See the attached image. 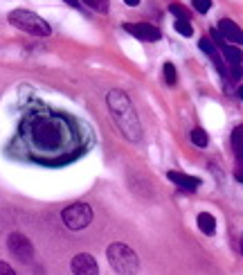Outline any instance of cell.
<instances>
[{"label": "cell", "mask_w": 243, "mask_h": 275, "mask_svg": "<svg viewBox=\"0 0 243 275\" xmlns=\"http://www.w3.org/2000/svg\"><path fill=\"white\" fill-rule=\"evenodd\" d=\"M106 257H108V264L115 271L117 275H138L140 271V257L138 253L128 248L126 244H111L108 250H106Z\"/></svg>", "instance_id": "cell-3"}, {"label": "cell", "mask_w": 243, "mask_h": 275, "mask_svg": "<svg viewBox=\"0 0 243 275\" xmlns=\"http://www.w3.org/2000/svg\"><path fill=\"white\" fill-rule=\"evenodd\" d=\"M7 248L11 250V255L16 259H21V262H32L34 259V246L32 242H29L27 237L23 235V232H11L9 237H7Z\"/></svg>", "instance_id": "cell-6"}, {"label": "cell", "mask_w": 243, "mask_h": 275, "mask_svg": "<svg viewBox=\"0 0 243 275\" xmlns=\"http://www.w3.org/2000/svg\"><path fill=\"white\" fill-rule=\"evenodd\" d=\"M196 221H198V228H200L203 235H214L216 232V219L212 217L210 212H200Z\"/></svg>", "instance_id": "cell-11"}, {"label": "cell", "mask_w": 243, "mask_h": 275, "mask_svg": "<svg viewBox=\"0 0 243 275\" xmlns=\"http://www.w3.org/2000/svg\"><path fill=\"white\" fill-rule=\"evenodd\" d=\"M237 180H241L243 183V172H237Z\"/></svg>", "instance_id": "cell-24"}, {"label": "cell", "mask_w": 243, "mask_h": 275, "mask_svg": "<svg viewBox=\"0 0 243 275\" xmlns=\"http://www.w3.org/2000/svg\"><path fill=\"white\" fill-rule=\"evenodd\" d=\"M189 138H192V142L196 147H207V142H210V138H207V133H205L203 129H194L192 133H189Z\"/></svg>", "instance_id": "cell-14"}, {"label": "cell", "mask_w": 243, "mask_h": 275, "mask_svg": "<svg viewBox=\"0 0 243 275\" xmlns=\"http://www.w3.org/2000/svg\"><path fill=\"white\" fill-rule=\"evenodd\" d=\"M239 97H241V101H243V86L239 88Z\"/></svg>", "instance_id": "cell-25"}, {"label": "cell", "mask_w": 243, "mask_h": 275, "mask_svg": "<svg viewBox=\"0 0 243 275\" xmlns=\"http://www.w3.org/2000/svg\"><path fill=\"white\" fill-rule=\"evenodd\" d=\"M106 104L111 108V115L115 120V124L120 126L122 135L131 142H138L142 138V126H140L138 113H135L126 93L124 90H111L106 95Z\"/></svg>", "instance_id": "cell-2"}, {"label": "cell", "mask_w": 243, "mask_h": 275, "mask_svg": "<svg viewBox=\"0 0 243 275\" xmlns=\"http://www.w3.org/2000/svg\"><path fill=\"white\" fill-rule=\"evenodd\" d=\"M128 34H133L135 39L140 41H146V43H155V41H160V29L151 25V23H126L124 25Z\"/></svg>", "instance_id": "cell-7"}, {"label": "cell", "mask_w": 243, "mask_h": 275, "mask_svg": "<svg viewBox=\"0 0 243 275\" xmlns=\"http://www.w3.org/2000/svg\"><path fill=\"white\" fill-rule=\"evenodd\" d=\"M232 147H234V156L243 165V126H237L232 131Z\"/></svg>", "instance_id": "cell-12"}, {"label": "cell", "mask_w": 243, "mask_h": 275, "mask_svg": "<svg viewBox=\"0 0 243 275\" xmlns=\"http://www.w3.org/2000/svg\"><path fill=\"white\" fill-rule=\"evenodd\" d=\"M83 5H88L90 9L99 11V14H108V0H83Z\"/></svg>", "instance_id": "cell-15"}, {"label": "cell", "mask_w": 243, "mask_h": 275, "mask_svg": "<svg viewBox=\"0 0 243 275\" xmlns=\"http://www.w3.org/2000/svg\"><path fill=\"white\" fill-rule=\"evenodd\" d=\"M63 2H68L70 7H74V9H81V5H79V0H63Z\"/></svg>", "instance_id": "cell-22"}, {"label": "cell", "mask_w": 243, "mask_h": 275, "mask_svg": "<svg viewBox=\"0 0 243 275\" xmlns=\"http://www.w3.org/2000/svg\"><path fill=\"white\" fill-rule=\"evenodd\" d=\"M219 34L223 36V41H230L234 45H243V29L234 21H230V18L219 21Z\"/></svg>", "instance_id": "cell-9"}, {"label": "cell", "mask_w": 243, "mask_h": 275, "mask_svg": "<svg viewBox=\"0 0 243 275\" xmlns=\"http://www.w3.org/2000/svg\"><path fill=\"white\" fill-rule=\"evenodd\" d=\"M198 45H200V50H203L205 54H210L212 59H216V56H219V54H216V45L212 43V41L207 39V36H203V39L198 41Z\"/></svg>", "instance_id": "cell-16"}, {"label": "cell", "mask_w": 243, "mask_h": 275, "mask_svg": "<svg viewBox=\"0 0 243 275\" xmlns=\"http://www.w3.org/2000/svg\"><path fill=\"white\" fill-rule=\"evenodd\" d=\"M70 269H72V275H99V266H97L93 255H88V253L74 255Z\"/></svg>", "instance_id": "cell-8"}, {"label": "cell", "mask_w": 243, "mask_h": 275, "mask_svg": "<svg viewBox=\"0 0 243 275\" xmlns=\"http://www.w3.org/2000/svg\"><path fill=\"white\" fill-rule=\"evenodd\" d=\"M173 27H176V32L182 34V36H192L194 34V27H192V23L189 21H176L173 23Z\"/></svg>", "instance_id": "cell-17"}, {"label": "cell", "mask_w": 243, "mask_h": 275, "mask_svg": "<svg viewBox=\"0 0 243 275\" xmlns=\"http://www.w3.org/2000/svg\"><path fill=\"white\" fill-rule=\"evenodd\" d=\"M124 2H126L128 7H135V5H138V2H140V0H124Z\"/></svg>", "instance_id": "cell-23"}, {"label": "cell", "mask_w": 243, "mask_h": 275, "mask_svg": "<svg viewBox=\"0 0 243 275\" xmlns=\"http://www.w3.org/2000/svg\"><path fill=\"white\" fill-rule=\"evenodd\" d=\"M9 23L14 27L23 29V32L34 34V36H50V32H52V27L43 21V18L36 16L34 11H27V9H14L9 14Z\"/></svg>", "instance_id": "cell-4"}, {"label": "cell", "mask_w": 243, "mask_h": 275, "mask_svg": "<svg viewBox=\"0 0 243 275\" xmlns=\"http://www.w3.org/2000/svg\"><path fill=\"white\" fill-rule=\"evenodd\" d=\"M241 250H243V237H241Z\"/></svg>", "instance_id": "cell-26"}, {"label": "cell", "mask_w": 243, "mask_h": 275, "mask_svg": "<svg viewBox=\"0 0 243 275\" xmlns=\"http://www.w3.org/2000/svg\"><path fill=\"white\" fill-rule=\"evenodd\" d=\"M0 275H16V271L11 269L7 262H0Z\"/></svg>", "instance_id": "cell-21"}, {"label": "cell", "mask_w": 243, "mask_h": 275, "mask_svg": "<svg viewBox=\"0 0 243 275\" xmlns=\"http://www.w3.org/2000/svg\"><path fill=\"white\" fill-rule=\"evenodd\" d=\"M210 7H212V0H194V9L198 11V14L210 11Z\"/></svg>", "instance_id": "cell-20"}, {"label": "cell", "mask_w": 243, "mask_h": 275, "mask_svg": "<svg viewBox=\"0 0 243 275\" xmlns=\"http://www.w3.org/2000/svg\"><path fill=\"white\" fill-rule=\"evenodd\" d=\"M29 140L41 151H56L68 140L66 122L59 118H52V115L34 118L29 124Z\"/></svg>", "instance_id": "cell-1"}, {"label": "cell", "mask_w": 243, "mask_h": 275, "mask_svg": "<svg viewBox=\"0 0 243 275\" xmlns=\"http://www.w3.org/2000/svg\"><path fill=\"white\" fill-rule=\"evenodd\" d=\"M223 56L232 66H241V61H243V52L239 50L237 45H223Z\"/></svg>", "instance_id": "cell-13"}, {"label": "cell", "mask_w": 243, "mask_h": 275, "mask_svg": "<svg viewBox=\"0 0 243 275\" xmlns=\"http://www.w3.org/2000/svg\"><path fill=\"white\" fill-rule=\"evenodd\" d=\"M162 73H165V79H167V84L173 86L176 84V68H173V63H165V68H162Z\"/></svg>", "instance_id": "cell-19"}, {"label": "cell", "mask_w": 243, "mask_h": 275, "mask_svg": "<svg viewBox=\"0 0 243 275\" xmlns=\"http://www.w3.org/2000/svg\"><path fill=\"white\" fill-rule=\"evenodd\" d=\"M61 219L70 230H83L93 221V210H90L88 203H72L61 212Z\"/></svg>", "instance_id": "cell-5"}, {"label": "cell", "mask_w": 243, "mask_h": 275, "mask_svg": "<svg viewBox=\"0 0 243 275\" xmlns=\"http://www.w3.org/2000/svg\"><path fill=\"white\" fill-rule=\"evenodd\" d=\"M169 11H171L173 16L178 18V21H189V11L185 9V7H180L178 2H173V5H169Z\"/></svg>", "instance_id": "cell-18"}, {"label": "cell", "mask_w": 243, "mask_h": 275, "mask_svg": "<svg viewBox=\"0 0 243 275\" xmlns=\"http://www.w3.org/2000/svg\"><path fill=\"white\" fill-rule=\"evenodd\" d=\"M167 178L171 180L173 185H178L180 190H187V192L198 190V185H200V178H196V176H187V174H182V172H169Z\"/></svg>", "instance_id": "cell-10"}]
</instances>
